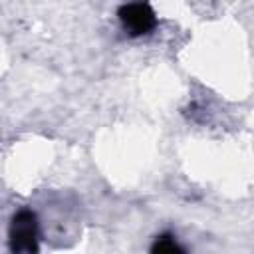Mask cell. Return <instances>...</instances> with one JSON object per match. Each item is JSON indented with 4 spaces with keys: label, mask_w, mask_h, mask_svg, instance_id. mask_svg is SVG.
I'll use <instances>...</instances> for the list:
<instances>
[{
    "label": "cell",
    "mask_w": 254,
    "mask_h": 254,
    "mask_svg": "<svg viewBox=\"0 0 254 254\" xmlns=\"http://www.w3.org/2000/svg\"><path fill=\"white\" fill-rule=\"evenodd\" d=\"M8 244L12 254H38V218L32 210L22 208L12 216Z\"/></svg>",
    "instance_id": "6da1fadb"
},
{
    "label": "cell",
    "mask_w": 254,
    "mask_h": 254,
    "mask_svg": "<svg viewBox=\"0 0 254 254\" xmlns=\"http://www.w3.org/2000/svg\"><path fill=\"white\" fill-rule=\"evenodd\" d=\"M119 20H121L123 30L133 38L145 36L157 26V16H155L153 8L143 2L123 4L119 8Z\"/></svg>",
    "instance_id": "7a4b0ae2"
},
{
    "label": "cell",
    "mask_w": 254,
    "mask_h": 254,
    "mask_svg": "<svg viewBox=\"0 0 254 254\" xmlns=\"http://www.w3.org/2000/svg\"><path fill=\"white\" fill-rule=\"evenodd\" d=\"M151 254H187L185 248L177 242L175 236L171 234H161L155 238L153 246H151Z\"/></svg>",
    "instance_id": "3957f363"
}]
</instances>
